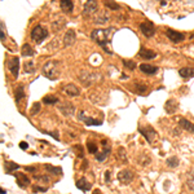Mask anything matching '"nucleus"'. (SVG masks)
Instances as JSON below:
<instances>
[{
    "label": "nucleus",
    "instance_id": "1",
    "mask_svg": "<svg viewBox=\"0 0 194 194\" xmlns=\"http://www.w3.org/2000/svg\"><path fill=\"white\" fill-rule=\"evenodd\" d=\"M111 31H113V29L110 27V29H95L91 32L92 40H95L97 44H99L106 53H109V55H113L110 48L107 47V44H109V35Z\"/></svg>",
    "mask_w": 194,
    "mask_h": 194
},
{
    "label": "nucleus",
    "instance_id": "2",
    "mask_svg": "<svg viewBox=\"0 0 194 194\" xmlns=\"http://www.w3.org/2000/svg\"><path fill=\"white\" fill-rule=\"evenodd\" d=\"M43 74L44 77L51 79V80H55L58 75V70H57V62L56 61H49L47 62L44 66H43Z\"/></svg>",
    "mask_w": 194,
    "mask_h": 194
},
{
    "label": "nucleus",
    "instance_id": "3",
    "mask_svg": "<svg viewBox=\"0 0 194 194\" xmlns=\"http://www.w3.org/2000/svg\"><path fill=\"white\" fill-rule=\"evenodd\" d=\"M47 35H48V31H47V29H44L43 26H40V25H38V26H35L34 29H32V31H31V39L34 40L35 43H41L43 40L47 38Z\"/></svg>",
    "mask_w": 194,
    "mask_h": 194
},
{
    "label": "nucleus",
    "instance_id": "4",
    "mask_svg": "<svg viewBox=\"0 0 194 194\" xmlns=\"http://www.w3.org/2000/svg\"><path fill=\"white\" fill-rule=\"evenodd\" d=\"M8 69L9 71L12 73V75L14 78L18 77V70H20V58L16 56V57H12L10 60L8 61Z\"/></svg>",
    "mask_w": 194,
    "mask_h": 194
},
{
    "label": "nucleus",
    "instance_id": "5",
    "mask_svg": "<svg viewBox=\"0 0 194 194\" xmlns=\"http://www.w3.org/2000/svg\"><path fill=\"white\" fill-rule=\"evenodd\" d=\"M140 30H141L142 34L146 36V38H150L155 34V27L152 22H142L140 23Z\"/></svg>",
    "mask_w": 194,
    "mask_h": 194
},
{
    "label": "nucleus",
    "instance_id": "6",
    "mask_svg": "<svg viewBox=\"0 0 194 194\" xmlns=\"http://www.w3.org/2000/svg\"><path fill=\"white\" fill-rule=\"evenodd\" d=\"M138 131L145 138L148 140V142H153L155 136H157V133H155V131L152 127H141V128H138Z\"/></svg>",
    "mask_w": 194,
    "mask_h": 194
},
{
    "label": "nucleus",
    "instance_id": "7",
    "mask_svg": "<svg viewBox=\"0 0 194 194\" xmlns=\"http://www.w3.org/2000/svg\"><path fill=\"white\" fill-rule=\"evenodd\" d=\"M166 35L171 41H174V43H179V41H182L185 39V36H184L182 32H179L176 30H171V29H168L166 31Z\"/></svg>",
    "mask_w": 194,
    "mask_h": 194
},
{
    "label": "nucleus",
    "instance_id": "8",
    "mask_svg": "<svg viewBox=\"0 0 194 194\" xmlns=\"http://www.w3.org/2000/svg\"><path fill=\"white\" fill-rule=\"evenodd\" d=\"M132 179H133V172L129 171V170H123L118 174V180H119L120 182H123V184L131 182Z\"/></svg>",
    "mask_w": 194,
    "mask_h": 194
},
{
    "label": "nucleus",
    "instance_id": "9",
    "mask_svg": "<svg viewBox=\"0 0 194 194\" xmlns=\"http://www.w3.org/2000/svg\"><path fill=\"white\" fill-rule=\"evenodd\" d=\"M78 117H79V120L84 122L87 126H100L101 124V120H97V119H93V118H89V117H85L84 111H79L78 113Z\"/></svg>",
    "mask_w": 194,
    "mask_h": 194
},
{
    "label": "nucleus",
    "instance_id": "10",
    "mask_svg": "<svg viewBox=\"0 0 194 194\" xmlns=\"http://www.w3.org/2000/svg\"><path fill=\"white\" fill-rule=\"evenodd\" d=\"M138 56L141 58H144V60H153V58L157 57V53H155L154 51L148 49V48H145V47H141L140 51H138Z\"/></svg>",
    "mask_w": 194,
    "mask_h": 194
},
{
    "label": "nucleus",
    "instance_id": "11",
    "mask_svg": "<svg viewBox=\"0 0 194 194\" xmlns=\"http://www.w3.org/2000/svg\"><path fill=\"white\" fill-rule=\"evenodd\" d=\"M99 9V4L96 0H87L84 4V14H92Z\"/></svg>",
    "mask_w": 194,
    "mask_h": 194
},
{
    "label": "nucleus",
    "instance_id": "12",
    "mask_svg": "<svg viewBox=\"0 0 194 194\" xmlns=\"http://www.w3.org/2000/svg\"><path fill=\"white\" fill-rule=\"evenodd\" d=\"M75 39H77V35H75V31L74 30H67L66 34L63 36V43H65V47H70L75 43Z\"/></svg>",
    "mask_w": 194,
    "mask_h": 194
},
{
    "label": "nucleus",
    "instance_id": "13",
    "mask_svg": "<svg viewBox=\"0 0 194 194\" xmlns=\"http://www.w3.org/2000/svg\"><path fill=\"white\" fill-rule=\"evenodd\" d=\"M14 176H16V180H17L18 186H21V188H26V186L30 184L29 177L26 176L25 174H22V172H17V174H14Z\"/></svg>",
    "mask_w": 194,
    "mask_h": 194
},
{
    "label": "nucleus",
    "instance_id": "14",
    "mask_svg": "<svg viewBox=\"0 0 194 194\" xmlns=\"http://www.w3.org/2000/svg\"><path fill=\"white\" fill-rule=\"evenodd\" d=\"M140 70L142 73L148 74V75H154L155 73L158 71V67L154 66V65H148V63H141L140 65Z\"/></svg>",
    "mask_w": 194,
    "mask_h": 194
},
{
    "label": "nucleus",
    "instance_id": "15",
    "mask_svg": "<svg viewBox=\"0 0 194 194\" xmlns=\"http://www.w3.org/2000/svg\"><path fill=\"white\" fill-rule=\"evenodd\" d=\"M77 188L83 192H88L91 188H92V184L91 182H88V180H85L84 177H82V179L77 180Z\"/></svg>",
    "mask_w": 194,
    "mask_h": 194
},
{
    "label": "nucleus",
    "instance_id": "16",
    "mask_svg": "<svg viewBox=\"0 0 194 194\" xmlns=\"http://www.w3.org/2000/svg\"><path fill=\"white\" fill-rule=\"evenodd\" d=\"M60 7L62 9V12L65 13H71L74 9V4L71 0H61L60 2Z\"/></svg>",
    "mask_w": 194,
    "mask_h": 194
},
{
    "label": "nucleus",
    "instance_id": "17",
    "mask_svg": "<svg viewBox=\"0 0 194 194\" xmlns=\"http://www.w3.org/2000/svg\"><path fill=\"white\" fill-rule=\"evenodd\" d=\"M179 124H180L181 128H184L185 131H189V132L194 133V124L192 122L188 120V119H185V118H181V119L179 120Z\"/></svg>",
    "mask_w": 194,
    "mask_h": 194
},
{
    "label": "nucleus",
    "instance_id": "18",
    "mask_svg": "<svg viewBox=\"0 0 194 194\" xmlns=\"http://www.w3.org/2000/svg\"><path fill=\"white\" fill-rule=\"evenodd\" d=\"M60 111L63 113V115L70 117V115H73V114H74L75 107H74L71 104H63V105H61V107H60Z\"/></svg>",
    "mask_w": 194,
    "mask_h": 194
},
{
    "label": "nucleus",
    "instance_id": "19",
    "mask_svg": "<svg viewBox=\"0 0 194 194\" xmlns=\"http://www.w3.org/2000/svg\"><path fill=\"white\" fill-rule=\"evenodd\" d=\"M21 53H22L23 57H32L35 52H34V49H32V47L30 44L25 43V44L22 45V49H21Z\"/></svg>",
    "mask_w": 194,
    "mask_h": 194
},
{
    "label": "nucleus",
    "instance_id": "20",
    "mask_svg": "<svg viewBox=\"0 0 194 194\" xmlns=\"http://www.w3.org/2000/svg\"><path fill=\"white\" fill-rule=\"evenodd\" d=\"M177 109V102L175 100H168L166 104V111L168 113V114H174L175 110Z\"/></svg>",
    "mask_w": 194,
    "mask_h": 194
},
{
    "label": "nucleus",
    "instance_id": "21",
    "mask_svg": "<svg viewBox=\"0 0 194 194\" xmlns=\"http://www.w3.org/2000/svg\"><path fill=\"white\" fill-rule=\"evenodd\" d=\"M65 92H66L69 96H71V97H74V96H78L80 92H79V89H78V87H75L74 84H67L66 85V88H65Z\"/></svg>",
    "mask_w": 194,
    "mask_h": 194
},
{
    "label": "nucleus",
    "instance_id": "22",
    "mask_svg": "<svg viewBox=\"0 0 194 194\" xmlns=\"http://www.w3.org/2000/svg\"><path fill=\"white\" fill-rule=\"evenodd\" d=\"M179 74L182 78H190L194 75V69L193 67H182V69H180Z\"/></svg>",
    "mask_w": 194,
    "mask_h": 194
},
{
    "label": "nucleus",
    "instance_id": "23",
    "mask_svg": "<svg viewBox=\"0 0 194 194\" xmlns=\"http://www.w3.org/2000/svg\"><path fill=\"white\" fill-rule=\"evenodd\" d=\"M109 154H110V148H104V150H102L101 153L96 154V160L97 162H104Z\"/></svg>",
    "mask_w": 194,
    "mask_h": 194
},
{
    "label": "nucleus",
    "instance_id": "24",
    "mask_svg": "<svg viewBox=\"0 0 194 194\" xmlns=\"http://www.w3.org/2000/svg\"><path fill=\"white\" fill-rule=\"evenodd\" d=\"M25 97V91H23V87L22 85H20V87H17V89H16V95H14V99H16V102H18L22 100Z\"/></svg>",
    "mask_w": 194,
    "mask_h": 194
},
{
    "label": "nucleus",
    "instance_id": "25",
    "mask_svg": "<svg viewBox=\"0 0 194 194\" xmlns=\"http://www.w3.org/2000/svg\"><path fill=\"white\" fill-rule=\"evenodd\" d=\"M186 185H188V188H189L192 192H194V171H192V172H189V174H188Z\"/></svg>",
    "mask_w": 194,
    "mask_h": 194
},
{
    "label": "nucleus",
    "instance_id": "26",
    "mask_svg": "<svg viewBox=\"0 0 194 194\" xmlns=\"http://www.w3.org/2000/svg\"><path fill=\"white\" fill-rule=\"evenodd\" d=\"M43 102H44V104H47V105H53V104H57L58 102V99L56 96H45L44 99H43Z\"/></svg>",
    "mask_w": 194,
    "mask_h": 194
},
{
    "label": "nucleus",
    "instance_id": "27",
    "mask_svg": "<svg viewBox=\"0 0 194 194\" xmlns=\"http://www.w3.org/2000/svg\"><path fill=\"white\" fill-rule=\"evenodd\" d=\"M4 167H5V170H7V172H13V171H16V170H18V168H20V166H18V164L12 163V162H5V163H4Z\"/></svg>",
    "mask_w": 194,
    "mask_h": 194
},
{
    "label": "nucleus",
    "instance_id": "28",
    "mask_svg": "<svg viewBox=\"0 0 194 194\" xmlns=\"http://www.w3.org/2000/svg\"><path fill=\"white\" fill-rule=\"evenodd\" d=\"M45 168L49 171V172H52V174H55V175H61V174H62L61 167H53V166H51V164H47Z\"/></svg>",
    "mask_w": 194,
    "mask_h": 194
},
{
    "label": "nucleus",
    "instance_id": "29",
    "mask_svg": "<svg viewBox=\"0 0 194 194\" xmlns=\"http://www.w3.org/2000/svg\"><path fill=\"white\" fill-rule=\"evenodd\" d=\"M87 149H88V152L91 154H96L97 153V145L95 142H92V141H88L87 142Z\"/></svg>",
    "mask_w": 194,
    "mask_h": 194
},
{
    "label": "nucleus",
    "instance_id": "30",
    "mask_svg": "<svg viewBox=\"0 0 194 194\" xmlns=\"http://www.w3.org/2000/svg\"><path fill=\"white\" fill-rule=\"evenodd\" d=\"M135 87H136V91L138 93H145L146 92V89H148V87L145 84H140V83H135Z\"/></svg>",
    "mask_w": 194,
    "mask_h": 194
},
{
    "label": "nucleus",
    "instance_id": "31",
    "mask_svg": "<svg viewBox=\"0 0 194 194\" xmlns=\"http://www.w3.org/2000/svg\"><path fill=\"white\" fill-rule=\"evenodd\" d=\"M167 164H168L170 167H177V166H179V159H177L176 157L168 158V159H167Z\"/></svg>",
    "mask_w": 194,
    "mask_h": 194
},
{
    "label": "nucleus",
    "instance_id": "32",
    "mask_svg": "<svg viewBox=\"0 0 194 194\" xmlns=\"http://www.w3.org/2000/svg\"><path fill=\"white\" fill-rule=\"evenodd\" d=\"M123 65H124V66L127 69H129V70L136 69V63H135L133 61H131V60H123Z\"/></svg>",
    "mask_w": 194,
    "mask_h": 194
},
{
    "label": "nucleus",
    "instance_id": "33",
    "mask_svg": "<svg viewBox=\"0 0 194 194\" xmlns=\"http://www.w3.org/2000/svg\"><path fill=\"white\" fill-rule=\"evenodd\" d=\"M34 71V62H27L25 63V73H32Z\"/></svg>",
    "mask_w": 194,
    "mask_h": 194
},
{
    "label": "nucleus",
    "instance_id": "34",
    "mask_svg": "<svg viewBox=\"0 0 194 194\" xmlns=\"http://www.w3.org/2000/svg\"><path fill=\"white\" fill-rule=\"evenodd\" d=\"M105 5H106L107 8L113 9V10H117V9H119V5H118V4H115L114 2H106V3H105Z\"/></svg>",
    "mask_w": 194,
    "mask_h": 194
},
{
    "label": "nucleus",
    "instance_id": "35",
    "mask_svg": "<svg viewBox=\"0 0 194 194\" xmlns=\"http://www.w3.org/2000/svg\"><path fill=\"white\" fill-rule=\"evenodd\" d=\"M40 110V104L39 102H36V104H34V106H32V110H31V114L35 115V113H38Z\"/></svg>",
    "mask_w": 194,
    "mask_h": 194
},
{
    "label": "nucleus",
    "instance_id": "36",
    "mask_svg": "<svg viewBox=\"0 0 194 194\" xmlns=\"http://www.w3.org/2000/svg\"><path fill=\"white\" fill-rule=\"evenodd\" d=\"M32 189H34V192H35V193H36V192H39V193H44V192L47 190L45 188H41V186H34Z\"/></svg>",
    "mask_w": 194,
    "mask_h": 194
},
{
    "label": "nucleus",
    "instance_id": "37",
    "mask_svg": "<svg viewBox=\"0 0 194 194\" xmlns=\"http://www.w3.org/2000/svg\"><path fill=\"white\" fill-rule=\"evenodd\" d=\"M75 149H77L78 152H79V157H80V158H83V150H82V146H80V145H78V146H75Z\"/></svg>",
    "mask_w": 194,
    "mask_h": 194
},
{
    "label": "nucleus",
    "instance_id": "38",
    "mask_svg": "<svg viewBox=\"0 0 194 194\" xmlns=\"http://www.w3.org/2000/svg\"><path fill=\"white\" fill-rule=\"evenodd\" d=\"M0 27H2V41L4 43V39H5V32H4V23H2V26H0Z\"/></svg>",
    "mask_w": 194,
    "mask_h": 194
},
{
    "label": "nucleus",
    "instance_id": "39",
    "mask_svg": "<svg viewBox=\"0 0 194 194\" xmlns=\"http://www.w3.org/2000/svg\"><path fill=\"white\" fill-rule=\"evenodd\" d=\"M20 148H21V149H23V150H26V149L29 148V145L22 141V142H20Z\"/></svg>",
    "mask_w": 194,
    "mask_h": 194
},
{
    "label": "nucleus",
    "instance_id": "40",
    "mask_svg": "<svg viewBox=\"0 0 194 194\" xmlns=\"http://www.w3.org/2000/svg\"><path fill=\"white\" fill-rule=\"evenodd\" d=\"M105 179H106V180H105L106 182H109V181H110V172H109V171H106V172H105Z\"/></svg>",
    "mask_w": 194,
    "mask_h": 194
},
{
    "label": "nucleus",
    "instance_id": "41",
    "mask_svg": "<svg viewBox=\"0 0 194 194\" xmlns=\"http://www.w3.org/2000/svg\"><path fill=\"white\" fill-rule=\"evenodd\" d=\"M26 171H30V172H34V171H35V167H26Z\"/></svg>",
    "mask_w": 194,
    "mask_h": 194
},
{
    "label": "nucleus",
    "instance_id": "42",
    "mask_svg": "<svg viewBox=\"0 0 194 194\" xmlns=\"http://www.w3.org/2000/svg\"><path fill=\"white\" fill-rule=\"evenodd\" d=\"M93 194H102V193H101L99 189H95V190H93Z\"/></svg>",
    "mask_w": 194,
    "mask_h": 194
},
{
    "label": "nucleus",
    "instance_id": "43",
    "mask_svg": "<svg viewBox=\"0 0 194 194\" xmlns=\"http://www.w3.org/2000/svg\"><path fill=\"white\" fill-rule=\"evenodd\" d=\"M162 5H163V7L167 5V0H162Z\"/></svg>",
    "mask_w": 194,
    "mask_h": 194
},
{
    "label": "nucleus",
    "instance_id": "44",
    "mask_svg": "<svg viewBox=\"0 0 194 194\" xmlns=\"http://www.w3.org/2000/svg\"><path fill=\"white\" fill-rule=\"evenodd\" d=\"M190 39H194V34H192V35H190Z\"/></svg>",
    "mask_w": 194,
    "mask_h": 194
}]
</instances>
